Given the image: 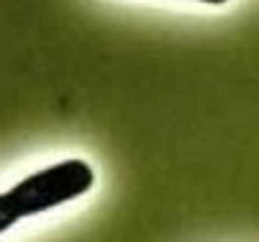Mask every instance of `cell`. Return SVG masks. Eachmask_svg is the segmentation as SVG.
Masks as SVG:
<instances>
[{"mask_svg": "<svg viewBox=\"0 0 259 242\" xmlns=\"http://www.w3.org/2000/svg\"><path fill=\"white\" fill-rule=\"evenodd\" d=\"M95 186V170L80 157L54 162L31 172L0 196V232H8L21 219L44 214L49 209L85 196Z\"/></svg>", "mask_w": 259, "mask_h": 242, "instance_id": "obj_1", "label": "cell"}, {"mask_svg": "<svg viewBox=\"0 0 259 242\" xmlns=\"http://www.w3.org/2000/svg\"><path fill=\"white\" fill-rule=\"evenodd\" d=\"M198 3H208V6H224L229 0H198Z\"/></svg>", "mask_w": 259, "mask_h": 242, "instance_id": "obj_2", "label": "cell"}]
</instances>
